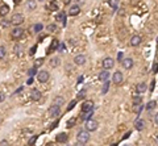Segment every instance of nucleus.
<instances>
[{"label":"nucleus","mask_w":158,"mask_h":146,"mask_svg":"<svg viewBox=\"0 0 158 146\" xmlns=\"http://www.w3.org/2000/svg\"><path fill=\"white\" fill-rule=\"evenodd\" d=\"M78 141L82 143H87L90 141V133L87 130H81L78 133Z\"/></svg>","instance_id":"1"},{"label":"nucleus","mask_w":158,"mask_h":146,"mask_svg":"<svg viewBox=\"0 0 158 146\" xmlns=\"http://www.w3.org/2000/svg\"><path fill=\"white\" fill-rule=\"evenodd\" d=\"M99 126L98 121H95L92 120V118H90V120L86 121V129H87V132H94V130H96Z\"/></svg>","instance_id":"2"},{"label":"nucleus","mask_w":158,"mask_h":146,"mask_svg":"<svg viewBox=\"0 0 158 146\" xmlns=\"http://www.w3.org/2000/svg\"><path fill=\"white\" fill-rule=\"evenodd\" d=\"M49 78H50V74L48 71H45V70L37 72V80L41 82V83H46V82L49 80Z\"/></svg>","instance_id":"3"},{"label":"nucleus","mask_w":158,"mask_h":146,"mask_svg":"<svg viewBox=\"0 0 158 146\" xmlns=\"http://www.w3.org/2000/svg\"><path fill=\"white\" fill-rule=\"evenodd\" d=\"M113 65H115V62H113V59L111 57L104 58L103 62H101V66H103L104 70H111L113 67Z\"/></svg>","instance_id":"4"},{"label":"nucleus","mask_w":158,"mask_h":146,"mask_svg":"<svg viewBox=\"0 0 158 146\" xmlns=\"http://www.w3.org/2000/svg\"><path fill=\"white\" fill-rule=\"evenodd\" d=\"M24 23V16L21 13H16V14H13V17H12V20H11V24H13V25H21V24Z\"/></svg>","instance_id":"5"},{"label":"nucleus","mask_w":158,"mask_h":146,"mask_svg":"<svg viewBox=\"0 0 158 146\" xmlns=\"http://www.w3.org/2000/svg\"><path fill=\"white\" fill-rule=\"evenodd\" d=\"M23 34H24V30L21 28H19V26L13 28V29H12V32H11L12 38H14V40H19V38H21V37H23Z\"/></svg>","instance_id":"6"},{"label":"nucleus","mask_w":158,"mask_h":146,"mask_svg":"<svg viewBox=\"0 0 158 146\" xmlns=\"http://www.w3.org/2000/svg\"><path fill=\"white\" fill-rule=\"evenodd\" d=\"M48 115H49V117H57V116L59 115V107L53 104V105L48 109Z\"/></svg>","instance_id":"7"},{"label":"nucleus","mask_w":158,"mask_h":146,"mask_svg":"<svg viewBox=\"0 0 158 146\" xmlns=\"http://www.w3.org/2000/svg\"><path fill=\"white\" fill-rule=\"evenodd\" d=\"M121 65H123V67L125 70H129L133 67V59L132 58H124V59L121 61Z\"/></svg>","instance_id":"8"},{"label":"nucleus","mask_w":158,"mask_h":146,"mask_svg":"<svg viewBox=\"0 0 158 146\" xmlns=\"http://www.w3.org/2000/svg\"><path fill=\"white\" fill-rule=\"evenodd\" d=\"M94 109V103H92L91 100H87V101H84L83 104H82V112H90V111H92Z\"/></svg>","instance_id":"9"},{"label":"nucleus","mask_w":158,"mask_h":146,"mask_svg":"<svg viewBox=\"0 0 158 146\" xmlns=\"http://www.w3.org/2000/svg\"><path fill=\"white\" fill-rule=\"evenodd\" d=\"M123 74H121V71H116L115 74H113V78H112V82L115 84H120L121 82H123Z\"/></svg>","instance_id":"10"},{"label":"nucleus","mask_w":158,"mask_h":146,"mask_svg":"<svg viewBox=\"0 0 158 146\" xmlns=\"http://www.w3.org/2000/svg\"><path fill=\"white\" fill-rule=\"evenodd\" d=\"M30 99L32 100H34V101L40 100L41 99V91H38L37 88H33L30 91Z\"/></svg>","instance_id":"11"},{"label":"nucleus","mask_w":158,"mask_h":146,"mask_svg":"<svg viewBox=\"0 0 158 146\" xmlns=\"http://www.w3.org/2000/svg\"><path fill=\"white\" fill-rule=\"evenodd\" d=\"M142 109H144V104H142V101H141V103H133L132 111L135 112V113H137V115H140Z\"/></svg>","instance_id":"12"},{"label":"nucleus","mask_w":158,"mask_h":146,"mask_svg":"<svg viewBox=\"0 0 158 146\" xmlns=\"http://www.w3.org/2000/svg\"><path fill=\"white\" fill-rule=\"evenodd\" d=\"M74 63H75V65H78V66H82V65H84V63H86V57H84V55H82V54L77 55V57L74 58Z\"/></svg>","instance_id":"13"},{"label":"nucleus","mask_w":158,"mask_h":146,"mask_svg":"<svg viewBox=\"0 0 158 146\" xmlns=\"http://www.w3.org/2000/svg\"><path fill=\"white\" fill-rule=\"evenodd\" d=\"M141 41H142V40H141L140 36H133V37L130 38V42H129V43H130V46L136 48V46H138V45L141 43Z\"/></svg>","instance_id":"14"},{"label":"nucleus","mask_w":158,"mask_h":146,"mask_svg":"<svg viewBox=\"0 0 158 146\" xmlns=\"http://www.w3.org/2000/svg\"><path fill=\"white\" fill-rule=\"evenodd\" d=\"M148 86L146 83H138L137 86H136V91H137V94H144L145 91H146Z\"/></svg>","instance_id":"15"},{"label":"nucleus","mask_w":158,"mask_h":146,"mask_svg":"<svg viewBox=\"0 0 158 146\" xmlns=\"http://www.w3.org/2000/svg\"><path fill=\"white\" fill-rule=\"evenodd\" d=\"M108 78H109L108 70H103V71L99 72V79H100L101 82H106V80H108Z\"/></svg>","instance_id":"16"},{"label":"nucleus","mask_w":158,"mask_h":146,"mask_svg":"<svg viewBox=\"0 0 158 146\" xmlns=\"http://www.w3.org/2000/svg\"><path fill=\"white\" fill-rule=\"evenodd\" d=\"M79 12H81L79 6H72L71 8L69 9V14H70V16H77V14H79Z\"/></svg>","instance_id":"17"},{"label":"nucleus","mask_w":158,"mask_h":146,"mask_svg":"<svg viewBox=\"0 0 158 146\" xmlns=\"http://www.w3.org/2000/svg\"><path fill=\"white\" fill-rule=\"evenodd\" d=\"M135 126H136V129H137V130H142V129H144V126H145L144 120H141V118L136 120L135 121Z\"/></svg>","instance_id":"18"},{"label":"nucleus","mask_w":158,"mask_h":146,"mask_svg":"<svg viewBox=\"0 0 158 146\" xmlns=\"http://www.w3.org/2000/svg\"><path fill=\"white\" fill-rule=\"evenodd\" d=\"M67 141V134L66 133H61L57 136V142L58 143H65Z\"/></svg>","instance_id":"19"},{"label":"nucleus","mask_w":158,"mask_h":146,"mask_svg":"<svg viewBox=\"0 0 158 146\" xmlns=\"http://www.w3.org/2000/svg\"><path fill=\"white\" fill-rule=\"evenodd\" d=\"M48 8H49L50 11H58V3H57V0H50V3L48 4Z\"/></svg>","instance_id":"20"},{"label":"nucleus","mask_w":158,"mask_h":146,"mask_svg":"<svg viewBox=\"0 0 158 146\" xmlns=\"http://www.w3.org/2000/svg\"><path fill=\"white\" fill-rule=\"evenodd\" d=\"M9 12V7L7 6V4H3V6H1V8H0V16H6L7 13H8Z\"/></svg>","instance_id":"21"},{"label":"nucleus","mask_w":158,"mask_h":146,"mask_svg":"<svg viewBox=\"0 0 158 146\" xmlns=\"http://www.w3.org/2000/svg\"><path fill=\"white\" fill-rule=\"evenodd\" d=\"M26 7H28L29 11H33V9L37 7V1H36V0H28V4H26Z\"/></svg>","instance_id":"22"},{"label":"nucleus","mask_w":158,"mask_h":146,"mask_svg":"<svg viewBox=\"0 0 158 146\" xmlns=\"http://www.w3.org/2000/svg\"><path fill=\"white\" fill-rule=\"evenodd\" d=\"M109 82L108 80H106V82H104L103 83V87H101V95H106L107 92H108V90H109Z\"/></svg>","instance_id":"23"},{"label":"nucleus","mask_w":158,"mask_h":146,"mask_svg":"<svg viewBox=\"0 0 158 146\" xmlns=\"http://www.w3.org/2000/svg\"><path fill=\"white\" fill-rule=\"evenodd\" d=\"M91 116H92V111H90V112H82V115H81V118L82 120H90L91 118Z\"/></svg>","instance_id":"24"},{"label":"nucleus","mask_w":158,"mask_h":146,"mask_svg":"<svg viewBox=\"0 0 158 146\" xmlns=\"http://www.w3.org/2000/svg\"><path fill=\"white\" fill-rule=\"evenodd\" d=\"M59 62H61L59 58L54 57V58H52V59H50V66H52V67H57L58 65H59Z\"/></svg>","instance_id":"25"},{"label":"nucleus","mask_w":158,"mask_h":146,"mask_svg":"<svg viewBox=\"0 0 158 146\" xmlns=\"http://www.w3.org/2000/svg\"><path fill=\"white\" fill-rule=\"evenodd\" d=\"M65 103V99H63V97H55L54 99V101H53V104H54V105H58V107H61L62 105V104Z\"/></svg>","instance_id":"26"},{"label":"nucleus","mask_w":158,"mask_h":146,"mask_svg":"<svg viewBox=\"0 0 158 146\" xmlns=\"http://www.w3.org/2000/svg\"><path fill=\"white\" fill-rule=\"evenodd\" d=\"M57 20L58 21H62V24L63 25H66V17H65V13H58V16H57Z\"/></svg>","instance_id":"27"},{"label":"nucleus","mask_w":158,"mask_h":146,"mask_svg":"<svg viewBox=\"0 0 158 146\" xmlns=\"http://www.w3.org/2000/svg\"><path fill=\"white\" fill-rule=\"evenodd\" d=\"M46 30L49 32V33H54V32L57 30V25H55V24H50V25L46 26Z\"/></svg>","instance_id":"28"},{"label":"nucleus","mask_w":158,"mask_h":146,"mask_svg":"<svg viewBox=\"0 0 158 146\" xmlns=\"http://www.w3.org/2000/svg\"><path fill=\"white\" fill-rule=\"evenodd\" d=\"M108 3H109V6H111V8H112V9H117V7H119V0H109Z\"/></svg>","instance_id":"29"},{"label":"nucleus","mask_w":158,"mask_h":146,"mask_svg":"<svg viewBox=\"0 0 158 146\" xmlns=\"http://www.w3.org/2000/svg\"><path fill=\"white\" fill-rule=\"evenodd\" d=\"M75 123H77V118H75V117H71L69 121H67V124H66L67 128H72V126L75 125Z\"/></svg>","instance_id":"30"},{"label":"nucleus","mask_w":158,"mask_h":146,"mask_svg":"<svg viewBox=\"0 0 158 146\" xmlns=\"http://www.w3.org/2000/svg\"><path fill=\"white\" fill-rule=\"evenodd\" d=\"M6 48L4 46H0V59H3L4 57H6Z\"/></svg>","instance_id":"31"},{"label":"nucleus","mask_w":158,"mask_h":146,"mask_svg":"<svg viewBox=\"0 0 158 146\" xmlns=\"http://www.w3.org/2000/svg\"><path fill=\"white\" fill-rule=\"evenodd\" d=\"M78 99H79V100H82V99H84V97H86V90H82L81 92H79V94H78Z\"/></svg>","instance_id":"32"},{"label":"nucleus","mask_w":158,"mask_h":146,"mask_svg":"<svg viewBox=\"0 0 158 146\" xmlns=\"http://www.w3.org/2000/svg\"><path fill=\"white\" fill-rule=\"evenodd\" d=\"M58 46V41L57 40H54L53 41V43H52V46H50V49H49V53H52L53 50H55V48Z\"/></svg>","instance_id":"33"},{"label":"nucleus","mask_w":158,"mask_h":146,"mask_svg":"<svg viewBox=\"0 0 158 146\" xmlns=\"http://www.w3.org/2000/svg\"><path fill=\"white\" fill-rule=\"evenodd\" d=\"M155 104H157V101H149L148 103V105H146V109H153V108H155Z\"/></svg>","instance_id":"34"},{"label":"nucleus","mask_w":158,"mask_h":146,"mask_svg":"<svg viewBox=\"0 0 158 146\" xmlns=\"http://www.w3.org/2000/svg\"><path fill=\"white\" fill-rule=\"evenodd\" d=\"M42 62H43V59H42V58H40V59H37V61H36V62H34V67H36V69H37V67H40L41 65H42Z\"/></svg>","instance_id":"35"},{"label":"nucleus","mask_w":158,"mask_h":146,"mask_svg":"<svg viewBox=\"0 0 158 146\" xmlns=\"http://www.w3.org/2000/svg\"><path fill=\"white\" fill-rule=\"evenodd\" d=\"M75 104H77V100H72L71 103L69 104V107H67V112H69V111H71V109L75 107Z\"/></svg>","instance_id":"36"},{"label":"nucleus","mask_w":158,"mask_h":146,"mask_svg":"<svg viewBox=\"0 0 158 146\" xmlns=\"http://www.w3.org/2000/svg\"><path fill=\"white\" fill-rule=\"evenodd\" d=\"M36 140H37V136H34V137H32V138H30V140H29L28 145H29V146H32V145H33V143H34V142H36Z\"/></svg>","instance_id":"37"},{"label":"nucleus","mask_w":158,"mask_h":146,"mask_svg":"<svg viewBox=\"0 0 158 146\" xmlns=\"http://www.w3.org/2000/svg\"><path fill=\"white\" fill-rule=\"evenodd\" d=\"M36 72H37V69H36V67L30 69V70H29V76H33V75H34Z\"/></svg>","instance_id":"38"},{"label":"nucleus","mask_w":158,"mask_h":146,"mask_svg":"<svg viewBox=\"0 0 158 146\" xmlns=\"http://www.w3.org/2000/svg\"><path fill=\"white\" fill-rule=\"evenodd\" d=\"M41 29H42V25H41V24H37V25H34V30H36V32H41Z\"/></svg>","instance_id":"39"},{"label":"nucleus","mask_w":158,"mask_h":146,"mask_svg":"<svg viewBox=\"0 0 158 146\" xmlns=\"http://www.w3.org/2000/svg\"><path fill=\"white\" fill-rule=\"evenodd\" d=\"M153 72H154V74L158 72V63H154V65H153Z\"/></svg>","instance_id":"40"},{"label":"nucleus","mask_w":158,"mask_h":146,"mask_svg":"<svg viewBox=\"0 0 158 146\" xmlns=\"http://www.w3.org/2000/svg\"><path fill=\"white\" fill-rule=\"evenodd\" d=\"M142 101V99H141L140 96H136L135 99H133V103H141Z\"/></svg>","instance_id":"41"},{"label":"nucleus","mask_w":158,"mask_h":146,"mask_svg":"<svg viewBox=\"0 0 158 146\" xmlns=\"http://www.w3.org/2000/svg\"><path fill=\"white\" fill-rule=\"evenodd\" d=\"M154 87H155V80L153 79L152 82H150V91H153V90H154Z\"/></svg>","instance_id":"42"},{"label":"nucleus","mask_w":158,"mask_h":146,"mask_svg":"<svg viewBox=\"0 0 158 146\" xmlns=\"http://www.w3.org/2000/svg\"><path fill=\"white\" fill-rule=\"evenodd\" d=\"M9 24H11V21H7V20H3V21H1V25L6 26V28L9 25Z\"/></svg>","instance_id":"43"},{"label":"nucleus","mask_w":158,"mask_h":146,"mask_svg":"<svg viewBox=\"0 0 158 146\" xmlns=\"http://www.w3.org/2000/svg\"><path fill=\"white\" fill-rule=\"evenodd\" d=\"M4 99H6V95H4L3 92H0V103H1V101H4Z\"/></svg>","instance_id":"44"},{"label":"nucleus","mask_w":158,"mask_h":146,"mask_svg":"<svg viewBox=\"0 0 158 146\" xmlns=\"http://www.w3.org/2000/svg\"><path fill=\"white\" fill-rule=\"evenodd\" d=\"M36 49H37V46H33V48H32V49H30V53H29V54H30V55H33V54H34V52H36Z\"/></svg>","instance_id":"45"},{"label":"nucleus","mask_w":158,"mask_h":146,"mask_svg":"<svg viewBox=\"0 0 158 146\" xmlns=\"http://www.w3.org/2000/svg\"><path fill=\"white\" fill-rule=\"evenodd\" d=\"M117 59H119V61H123V59H124V54H123V53H119Z\"/></svg>","instance_id":"46"},{"label":"nucleus","mask_w":158,"mask_h":146,"mask_svg":"<svg viewBox=\"0 0 158 146\" xmlns=\"http://www.w3.org/2000/svg\"><path fill=\"white\" fill-rule=\"evenodd\" d=\"M57 125H58V121H55V123H53V124H52V126H50V129H54Z\"/></svg>","instance_id":"47"},{"label":"nucleus","mask_w":158,"mask_h":146,"mask_svg":"<svg viewBox=\"0 0 158 146\" xmlns=\"http://www.w3.org/2000/svg\"><path fill=\"white\" fill-rule=\"evenodd\" d=\"M21 91H23V87H20V88H19V90H17V91L14 92V95H17V94H20V92H21Z\"/></svg>","instance_id":"48"},{"label":"nucleus","mask_w":158,"mask_h":146,"mask_svg":"<svg viewBox=\"0 0 158 146\" xmlns=\"http://www.w3.org/2000/svg\"><path fill=\"white\" fill-rule=\"evenodd\" d=\"M75 146H84V143H82V142H79V141H78V142L75 143Z\"/></svg>","instance_id":"49"},{"label":"nucleus","mask_w":158,"mask_h":146,"mask_svg":"<svg viewBox=\"0 0 158 146\" xmlns=\"http://www.w3.org/2000/svg\"><path fill=\"white\" fill-rule=\"evenodd\" d=\"M1 146H8V142H7V141H3V142H1Z\"/></svg>","instance_id":"50"},{"label":"nucleus","mask_w":158,"mask_h":146,"mask_svg":"<svg viewBox=\"0 0 158 146\" xmlns=\"http://www.w3.org/2000/svg\"><path fill=\"white\" fill-rule=\"evenodd\" d=\"M154 121H155V123L158 124V113H157V115H155V117H154Z\"/></svg>","instance_id":"51"},{"label":"nucleus","mask_w":158,"mask_h":146,"mask_svg":"<svg viewBox=\"0 0 158 146\" xmlns=\"http://www.w3.org/2000/svg\"><path fill=\"white\" fill-rule=\"evenodd\" d=\"M70 1H71V0H63V3H65V4H69Z\"/></svg>","instance_id":"52"},{"label":"nucleus","mask_w":158,"mask_h":146,"mask_svg":"<svg viewBox=\"0 0 158 146\" xmlns=\"http://www.w3.org/2000/svg\"><path fill=\"white\" fill-rule=\"evenodd\" d=\"M32 83H33V79H32V78H30V79L28 80V84H32Z\"/></svg>","instance_id":"53"},{"label":"nucleus","mask_w":158,"mask_h":146,"mask_svg":"<svg viewBox=\"0 0 158 146\" xmlns=\"http://www.w3.org/2000/svg\"><path fill=\"white\" fill-rule=\"evenodd\" d=\"M46 146H54V143H53V142H49V143H48V145H46Z\"/></svg>","instance_id":"54"},{"label":"nucleus","mask_w":158,"mask_h":146,"mask_svg":"<svg viewBox=\"0 0 158 146\" xmlns=\"http://www.w3.org/2000/svg\"><path fill=\"white\" fill-rule=\"evenodd\" d=\"M13 1H14V4H19V3H20V0H13Z\"/></svg>","instance_id":"55"},{"label":"nucleus","mask_w":158,"mask_h":146,"mask_svg":"<svg viewBox=\"0 0 158 146\" xmlns=\"http://www.w3.org/2000/svg\"><path fill=\"white\" fill-rule=\"evenodd\" d=\"M155 142L158 143V136H157V137H155Z\"/></svg>","instance_id":"56"},{"label":"nucleus","mask_w":158,"mask_h":146,"mask_svg":"<svg viewBox=\"0 0 158 146\" xmlns=\"http://www.w3.org/2000/svg\"><path fill=\"white\" fill-rule=\"evenodd\" d=\"M157 42H158V38H157Z\"/></svg>","instance_id":"57"},{"label":"nucleus","mask_w":158,"mask_h":146,"mask_svg":"<svg viewBox=\"0 0 158 146\" xmlns=\"http://www.w3.org/2000/svg\"><path fill=\"white\" fill-rule=\"evenodd\" d=\"M0 121H1V120H0Z\"/></svg>","instance_id":"58"}]
</instances>
